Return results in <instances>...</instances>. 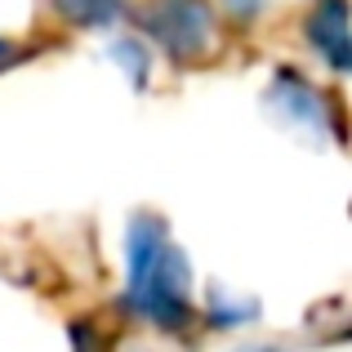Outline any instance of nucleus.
I'll use <instances>...</instances> for the list:
<instances>
[{
  "mask_svg": "<svg viewBox=\"0 0 352 352\" xmlns=\"http://www.w3.org/2000/svg\"><path fill=\"white\" fill-rule=\"evenodd\" d=\"M129 299L138 303L147 321L174 330L192 317L188 303V272L183 254L165 245L161 219H138L134 241H129Z\"/></svg>",
  "mask_w": 352,
  "mask_h": 352,
  "instance_id": "f257e3e1",
  "label": "nucleus"
},
{
  "mask_svg": "<svg viewBox=\"0 0 352 352\" xmlns=\"http://www.w3.org/2000/svg\"><path fill=\"white\" fill-rule=\"evenodd\" d=\"M143 27L174 63H197L210 50L214 14L206 0H156L143 14Z\"/></svg>",
  "mask_w": 352,
  "mask_h": 352,
  "instance_id": "f03ea898",
  "label": "nucleus"
},
{
  "mask_svg": "<svg viewBox=\"0 0 352 352\" xmlns=\"http://www.w3.org/2000/svg\"><path fill=\"white\" fill-rule=\"evenodd\" d=\"M308 36H312V45H317V54H326L330 67L348 72L352 50H348V9H344V0H321V9L308 23Z\"/></svg>",
  "mask_w": 352,
  "mask_h": 352,
  "instance_id": "7ed1b4c3",
  "label": "nucleus"
},
{
  "mask_svg": "<svg viewBox=\"0 0 352 352\" xmlns=\"http://www.w3.org/2000/svg\"><path fill=\"white\" fill-rule=\"evenodd\" d=\"M54 9H58L67 23L85 27V32H98V27L116 23V14L125 9V0H54Z\"/></svg>",
  "mask_w": 352,
  "mask_h": 352,
  "instance_id": "20e7f679",
  "label": "nucleus"
},
{
  "mask_svg": "<svg viewBox=\"0 0 352 352\" xmlns=\"http://www.w3.org/2000/svg\"><path fill=\"white\" fill-rule=\"evenodd\" d=\"M228 9H232L236 18H254L258 9H263V0H228Z\"/></svg>",
  "mask_w": 352,
  "mask_h": 352,
  "instance_id": "39448f33",
  "label": "nucleus"
},
{
  "mask_svg": "<svg viewBox=\"0 0 352 352\" xmlns=\"http://www.w3.org/2000/svg\"><path fill=\"white\" fill-rule=\"evenodd\" d=\"M18 58H23V50H18V45H9V41H0V72L14 67Z\"/></svg>",
  "mask_w": 352,
  "mask_h": 352,
  "instance_id": "423d86ee",
  "label": "nucleus"
}]
</instances>
